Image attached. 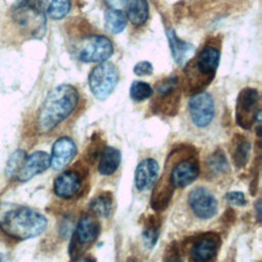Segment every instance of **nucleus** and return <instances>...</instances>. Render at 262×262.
Here are the masks:
<instances>
[{"instance_id": "obj_1", "label": "nucleus", "mask_w": 262, "mask_h": 262, "mask_svg": "<svg viewBox=\"0 0 262 262\" xmlns=\"http://www.w3.org/2000/svg\"><path fill=\"white\" fill-rule=\"evenodd\" d=\"M78 101L79 93L73 85L61 84L53 88L39 111V129L42 132H49L54 129L74 112Z\"/></svg>"}, {"instance_id": "obj_2", "label": "nucleus", "mask_w": 262, "mask_h": 262, "mask_svg": "<svg viewBox=\"0 0 262 262\" xmlns=\"http://www.w3.org/2000/svg\"><path fill=\"white\" fill-rule=\"evenodd\" d=\"M47 226V219L38 211L20 206L7 211L0 220V229L9 237L29 239L41 234Z\"/></svg>"}, {"instance_id": "obj_3", "label": "nucleus", "mask_w": 262, "mask_h": 262, "mask_svg": "<svg viewBox=\"0 0 262 262\" xmlns=\"http://www.w3.org/2000/svg\"><path fill=\"white\" fill-rule=\"evenodd\" d=\"M11 18L18 31L40 39L46 32V16L35 0H17L11 7Z\"/></svg>"}, {"instance_id": "obj_4", "label": "nucleus", "mask_w": 262, "mask_h": 262, "mask_svg": "<svg viewBox=\"0 0 262 262\" xmlns=\"http://www.w3.org/2000/svg\"><path fill=\"white\" fill-rule=\"evenodd\" d=\"M119 81L116 66L107 60L95 66L88 77V84L92 94L99 100L107 98L115 90Z\"/></svg>"}, {"instance_id": "obj_5", "label": "nucleus", "mask_w": 262, "mask_h": 262, "mask_svg": "<svg viewBox=\"0 0 262 262\" xmlns=\"http://www.w3.org/2000/svg\"><path fill=\"white\" fill-rule=\"evenodd\" d=\"M220 60V50L213 45L204 46L188 66V74L198 75L202 82L210 83L214 78Z\"/></svg>"}, {"instance_id": "obj_6", "label": "nucleus", "mask_w": 262, "mask_h": 262, "mask_svg": "<svg viewBox=\"0 0 262 262\" xmlns=\"http://www.w3.org/2000/svg\"><path fill=\"white\" fill-rule=\"evenodd\" d=\"M259 92L255 88L247 87L241 90L236 98L235 120L236 124L243 129H250L255 124L258 112Z\"/></svg>"}, {"instance_id": "obj_7", "label": "nucleus", "mask_w": 262, "mask_h": 262, "mask_svg": "<svg viewBox=\"0 0 262 262\" xmlns=\"http://www.w3.org/2000/svg\"><path fill=\"white\" fill-rule=\"evenodd\" d=\"M114 53L112 41L102 35H93L82 42L78 57L84 62H102Z\"/></svg>"}, {"instance_id": "obj_8", "label": "nucleus", "mask_w": 262, "mask_h": 262, "mask_svg": "<svg viewBox=\"0 0 262 262\" xmlns=\"http://www.w3.org/2000/svg\"><path fill=\"white\" fill-rule=\"evenodd\" d=\"M188 111L192 123L200 127H207L215 115V102L208 92H199L190 97Z\"/></svg>"}, {"instance_id": "obj_9", "label": "nucleus", "mask_w": 262, "mask_h": 262, "mask_svg": "<svg viewBox=\"0 0 262 262\" xmlns=\"http://www.w3.org/2000/svg\"><path fill=\"white\" fill-rule=\"evenodd\" d=\"M188 205L193 214L203 220L213 217L218 210L216 198L207 188L199 186L193 188L187 199Z\"/></svg>"}, {"instance_id": "obj_10", "label": "nucleus", "mask_w": 262, "mask_h": 262, "mask_svg": "<svg viewBox=\"0 0 262 262\" xmlns=\"http://www.w3.org/2000/svg\"><path fill=\"white\" fill-rule=\"evenodd\" d=\"M220 246L219 236L215 233H207L196 239L190 250L192 262H211L217 255Z\"/></svg>"}, {"instance_id": "obj_11", "label": "nucleus", "mask_w": 262, "mask_h": 262, "mask_svg": "<svg viewBox=\"0 0 262 262\" xmlns=\"http://www.w3.org/2000/svg\"><path fill=\"white\" fill-rule=\"evenodd\" d=\"M199 175V165L194 159H184L178 162L170 173V183L173 187H185L192 183Z\"/></svg>"}, {"instance_id": "obj_12", "label": "nucleus", "mask_w": 262, "mask_h": 262, "mask_svg": "<svg viewBox=\"0 0 262 262\" xmlns=\"http://www.w3.org/2000/svg\"><path fill=\"white\" fill-rule=\"evenodd\" d=\"M50 167V156L42 150L34 151L27 159L17 173V179L19 181H28L36 175L44 172Z\"/></svg>"}, {"instance_id": "obj_13", "label": "nucleus", "mask_w": 262, "mask_h": 262, "mask_svg": "<svg viewBox=\"0 0 262 262\" xmlns=\"http://www.w3.org/2000/svg\"><path fill=\"white\" fill-rule=\"evenodd\" d=\"M76 154V144L69 137L58 138L52 145L50 156V166L54 170H61L74 158Z\"/></svg>"}, {"instance_id": "obj_14", "label": "nucleus", "mask_w": 262, "mask_h": 262, "mask_svg": "<svg viewBox=\"0 0 262 262\" xmlns=\"http://www.w3.org/2000/svg\"><path fill=\"white\" fill-rule=\"evenodd\" d=\"M159 174V164L154 159H144L142 160L136 167L135 175H134V181L135 186L138 190H146L150 188Z\"/></svg>"}, {"instance_id": "obj_15", "label": "nucleus", "mask_w": 262, "mask_h": 262, "mask_svg": "<svg viewBox=\"0 0 262 262\" xmlns=\"http://www.w3.org/2000/svg\"><path fill=\"white\" fill-rule=\"evenodd\" d=\"M81 188V177L75 171H64L60 173L53 182V189L57 196L71 199L75 196Z\"/></svg>"}, {"instance_id": "obj_16", "label": "nucleus", "mask_w": 262, "mask_h": 262, "mask_svg": "<svg viewBox=\"0 0 262 262\" xmlns=\"http://www.w3.org/2000/svg\"><path fill=\"white\" fill-rule=\"evenodd\" d=\"M99 223L97 220L90 216H84L77 224L74 237L75 243L79 246H87L92 244L98 236Z\"/></svg>"}, {"instance_id": "obj_17", "label": "nucleus", "mask_w": 262, "mask_h": 262, "mask_svg": "<svg viewBox=\"0 0 262 262\" xmlns=\"http://www.w3.org/2000/svg\"><path fill=\"white\" fill-rule=\"evenodd\" d=\"M167 38L174 60L178 64H182L186 59L187 55H189L190 52L193 50V46L190 43L179 39L173 29L167 30Z\"/></svg>"}, {"instance_id": "obj_18", "label": "nucleus", "mask_w": 262, "mask_h": 262, "mask_svg": "<svg viewBox=\"0 0 262 262\" xmlns=\"http://www.w3.org/2000/svg\"><path fill=\"white\" fill-rule=\"evenodd\" d=\"M121 163V152L114 146H105L100 155L98 163V172L101 175H112L115 173Z\"/></svg>"}, {"instance_id": "obj_19", "label": "nucleus", "mask_w": 262, "mask_h": 262, "mask_svg": "<svg viewBox=\"0 0 262 262\" xmlns=\"http://www.w3.org/2000/svg\"><path fill=\"white\" fill-rule=\"evenodd\" d=\"M45 15L52 19H61L70 11V0H37Z\"/></svg>"}, {"instance_id": "obj_20", "label": "nucleus", "mask_w": 262, "mask_h": 262, "mask_svg": "<svg viewBox=\"0 0 262 262\" xmlns=\"http://www.w3.org/2000/svg\"><path fill=\"white\" fill-rule=\"evenodd\" d=\"M127 17L134 26L143 25L148 17L147 0H126Z\"/></svg>"}, {"instance_id": "obj_21", "label": "nucleus", "mask_w": 262, "mask_h": 262, "mask_svg": "<svg viewBox=\"0 0 262 262\" xmlns=\"http://www.w3.org/2000/svg\"><path fill=\"white\" fill-rule=\"evenodd\" d=\"M127 25V16L122 10L110 9L104 15V27L111 34L121 33Z\"/></svg>"}, {"instance_id": "obj_22", "label": "nucleus", "mask_w": 262, "mask_h": 262, "mask_svg": "<svg viewBox=\"0 0 262 262\" xmlns=\"http://www.w3.org/2000/svg\"><path fill=\"white\" fill-rule=\"evenodd\" d=\"M90 210L99 217H108L114 209L113 196L110 192H103L95 196L89 205Z\"/></svg>"}, {"instance_id": "obj_23", "label": "nucleus", "mask_w": 262, "mask_h": 262, "mask_svg": "<svg viewBox=\"0 0 262 262\" xmlns=\"http://www.w3.org/2000/svg\"><path fill=\"white\" fill-rule=\"evenodd\" d=\"M236 138H234L233 142V149H232V159L236 167L241 168L245 166V164L248 161L249 155H250V149H251V144L242 135H235Z\"/></svg>"}, {"instance_id": "obj_24", "label": "nucleus", "mask_w": 262, "mask_h": 262, "mask_svg": "<svg viewBox=\"0 0 262 262\" xmlns=\"http://www.w3.org/2000/svg\"><path fill=\"white\" fill-rule=\"evenodd\" d=\"M173 194V186L170 184L159 183V187H156L151 196V207L155 210H162L167 207L170 199Z\"/></svg>"}, {"instance_id": "obj_25", "label": "nucleus", "mask_w": 262, "mask_h": 262, "mask_svg": "<svg viewBox=\"0 0 262 262\" xmlns=\"http://www.w3.org/2000/svg\"><path fill=\"white\" fill-rule=\"evenodd\" d=\"M159 233H160V223L156 217L150 216L148 220H146L143 233H142L144 245L148 248H152L157 244Z\"/></svg>"}, {"instance_id": "obj_26", "label": "nucleus", "mask_w": 262, "mask_h": 262, "mask_svg": "<svg viewBox=\"0 0 262 262\" xmlns=\"http://www.w3.org/2000/svg\"><path fill=\"white\" fill-rule=\"evenodd\" d=\"M154 93L152 88L149 84L143 81H134L132 82L129 90L131 99L134 101H143L149 98Z\"/></svg>"}, {"instance_id": "obj_27", "label": "nucleus", "mask_w": 262, "mask_h": 262, "mask_svg": "<svg viewBox=\"0 0 262 262\" xmlns=\"http://www.w3.org/2000/svg\"><path fill=\"white\" fill-rule=\"evenodd\" d=\"M209 170L214 174H221L228 170V162L222 150H215L208 159Z\"/></svg>"}, {"instance_id": "obj_28", "label": "nucleus", "mask_w": 262, "mask_h": 262, "mask_svg": "<svg viewBox=\"0 0 262 262\" xmlns=\"http://www.w3.org/2000/svg\"><path fill=\"white\" fill-rule=\"evenodd\" d=\"M26 159H27V155L24 150H21V149L15 150L11 155V157L7 163V168H6L7 174L8 175H17V173L21 169Z\"/></svg>"}, {"instance_id": "obj_29", "label": "nucleus", "mask_w": 262, "mask_h": 262, "mask_svg": "<svg viewBox=\"0 0 262 262\" xmlns=\"http://www.w3.org/2000/svg\"><path fill=\"white\" fill-rule=\"evenodd\" d=\"M133 72L137 76H149V75L152 74L154 68H152V64L149 61L142 60V61L137 62L134 66Z\"/></svg>"}, {"instance_id": "obj_30", "label": "nucleus", "mask_w": 262, "mask_h": 262, "mask_svg": "<svg viewBox=\"0 0 262 262\" xmlns=\"http://www.w3.org/2000/svg\"><path fill=\"white\" fill-rule=\"evenodd\" d=\"M225 199L234 206H245L247 204V199L242 191H230L225 194Z\"/></svg>"}, {"instance_id": "obj_31", "label": "nucleus", "mask_w": 262, "mask_h": 262, "mask_svg": "<svg viewBox=\"0 0 262 262\" xmlns=\"http://www.w3.org/2000/svg\"><path fill=\"white\" fill-rule=\"evenodd\" d=\"M104 2L111 9L121 10L123 7H126V0H104Z\"/></svg>"}, {"instance_id": "obj_32", "label": "nucleus", "mask_w": 262, "mask_h": 262, "mask_svg": "<svg viewBox=\"0 0 262 262\" xmlns=\"http://www.w3.org/2000/svg\"><path fill=\"white\" fill-rule=\"evenodd\" d=\"M166 262H182V260L177 256H170Z\"/></svg>"}, {"instance_id": "obj_33", "label": "nucleus", "mask_w": 262, "mask_h": 262, "mask_svg": "<svg viewBox=\"0 0 262 262\" xmlns=\"http://www.w3.org/2000/svg\"><path fill=\"white\" fill-rule=\"evenodd\" d=\"M75 262H95V260L92 259L91 257H85V258H81Z\"/></svg>"}, {"instance_id": "obj_34", "label": "nucleus", "mask_w": 262, "mask_h": 262, "mask_svg": "<svg viewBox=\"0 0 262 262\" xmlns=\"http://www.w3.org/2000/svg\"><path fill=\"white\" fill-rule=\"evenodd\" d=\"M256 206H257V216H258V220H260V216H261V209H260V207H261V202H260V200L257 202Z\"/></svg>"}, {"instance_id": "obj_35", "label": "nucleus", "mask_w": 262, "mask_h": 262, "mask_svg": "<svg viewBox=\"0 0 262 262\" xmlns=\"http://www.w3.org/2000/svg\"><path fill=\"white\" fill-rule=\"evenodd\" d=\"M0 262H6V259H5L4 255H2V254H0Z\"/></svg>"}]
</instances>
